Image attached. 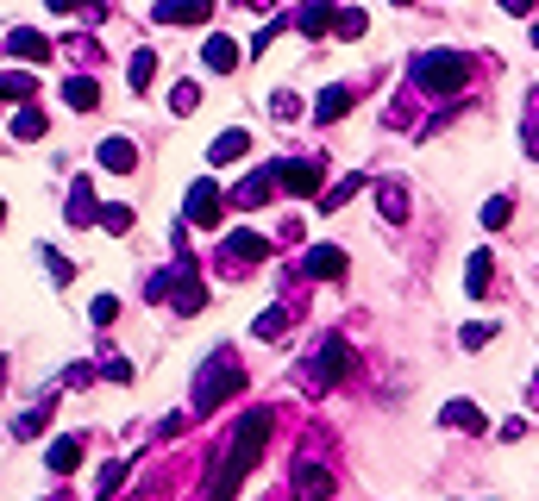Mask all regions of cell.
Wrapping results in <instances>:
<instances>
[{
  "mask_svg": "<svg viewBox=\"0 0 539 501\" xmlns=\"http://www.w3.org/2000/svg\"><path fill=\"white\" fill-rule=\"evenodd\" d=\"M264 445H270V414L257 408V414L239 420V433H232V458H226L214 476H207V489H214V495H232V489H239L245 476H251V464L264 458Z\"/></svg>",
  "mask_w": 539,
  "mask_h": 501,
  "instance_id": "1",
  "label": "cell"
},
{
  "mask_svg": "<svg viewBox=\"0 0 539 501\" xmlns=\"http://www.w3.org/2000/svg\"><path fill=\"white\" fill-rule=\"evenodd\" d=\"M245 151H251V132H239V126H232V132H220L214 145H207V163H239Z\"/></svg>",
  "mask_w": 539,
  "mask_h": 501,
  "instance_id": "15",
  "label": "cell"
},
{
  "mask_svg": "<svg viewBox=\"0 0 539 501\" xmlns=\"http://www.w3.org/2000/svg\"><path fill=\"white\" fill-rule=\"evenodd\" d=\"M489 339H496V326H483V320L464 326V351H477V345H489Z\"/></svg>",
  "mask_w": 539,
  "mask_h": 501,
  "instance_id": "39",
  "label": "cell"
},
{
  "mask_svg": "<svg viewBox=\"0 0 539 501\" xmlns=\"http://www.w3.org/2000/svg\"><path fill=\"white\" fill-rule=\"evenodd\" d=\"M107 376H113V383H132V364H126V357H107V364H101Z\"/></svg>",
  "mask_w": 539,
  "mask_h": 501,
  "instance_id": "41",
  "label": "cell"
},
{
  "mask_svg": "<svg viewBox=\"0 0 539 501\" xmlns=\"http://www.w3.org/2000/svg\"><path fill=\"white\" fill-rule=\"evenodd\" d=\"M126 470H132L126 458H120V464H107V470H101V495H113V489H120V483H126Z\"/></svg>",
  "mask_w": 539,
  "mask_h": 501,
  "instance_id": "38",
  "label": "cell"
},
{
  "mask_svg": "<svg viewBox=\"0 0 539 501\" xmlns=\"http://www.w3.org/2000/svg\"><path fill=\"white\" fill-rule=\"evenodd\" d=\"M226 251H232V264H239V270H251V264H264V257H270V245H264L257 232H232Z\"/></svg>",
  "mask_w": 539,
  "mask_h": 501,
  "instance_id": "13",
  "label": "cell"
},
{
  "mask_svg": "<svg viewBox=\"0 0 539 501\" xmlns=\"http://www.w3.org/2000/svg\"><path fill=\"white\" fill-rule=\"evenodd\" d=\"M276 188H289V195H320V163H308V157L276 163Z\"/></svg>",
  "mask_w": 539,
  "mask_h": 501,
  "instance_id": "6",
  "label": "cell"
},
{
  "mask_svg": "<svg viewBox=\"0 0 539 501\" xmlns=\"http://www.w3.org/2000/svg\"><path fill=\"white\" fill-rule=\"evenodd\" d=\"M38 82H32V69H13V76H0V101H32Z\"/></svg>",
  "mask_w": 539,
  "mask_h": 501,
  "instance_id": "24",
  "label": "cell"
},
{
  "mask_svg": "<svg viewBox=\"0 0 539 501\" xmlns=\"http://www.w3.org/2000/svg\"><path fill=\"white\" fill-rule=\"evenodd\" d=\"M333 19H339L333 0H308V7L295 13V26H301V38H326V32H333Z\"/></svg>",
  "mask_w": 539,
  "mask_h": 501,
  "instance_id": "12",
  "label": "cell"
},
{
  "mask_svg": "<svg viewBox=\"0 0 539 501\" xmlns=\"http://www.w3.org/2000/svg\"><path fill=\"white\" fill-rule=\"evenodd\" d=\"M88 320H95V326H113V320H120V301H113V295H95V307H88Z\"/></svg>",
  "mask_w": 539,
  "mask_h": 501,
  "instance_id": "34",
  "label": "cell"
},
{
  "mask_svg": "<svg viewBox=\"0 0 539 501\" xmlns=\"http://www.w3.org/2000/svg\"><path fill=\"white\" fill-rule=\"evenodd\" d=\"M201 63H207V69H214V76H232V69H239V63H245V51H239V44H232L226 32H214V38H207V44H201Z\"/></svg>",
  "mask_w": 539,
  "mask_h": 501,
  "instance_id": "9",
  "label": "cell"
},
{
  "mask_svg": "<svg viewBox=\"0 0 539 501\" xmlns=\"http://www.w3.org/2000/svg\"><path fill=\"white\" fill-rule=\"evenodd\" d=\"M533 395H539V383H533Z\"/></svg>",
  "mask_w": 539,
  "mask_h": 501,
  "instance_id": "47",
  "label": "cell"
},
{
  "mask_svg": "<svg viewBox=\"0 0 539 501\" xmlns=\"http://www.w3.org/2000/svg\"><path fill=\"white\" fill-rule=\"evenodd\" d=\"M364 26H370V19H364L358 7H345V13L333 19V32H339V38H364Z\"/></svg>",
  "mask_w": 539,
  "mask_h": 501,
  "instance_id": "33",
  "label": "cell"
},
{
  "mask_svg": "<svg viewBox=\"0 0 539 501\" xmlns=\"http://www.w3.org/2000/svg\"><path fill=\"white\" fill-rule=\"evenodd\" d=\"M95 220H101L107 232H132V207H101Z\"/></svg>",
  "mask_w": 539,
  "mask_h": 501,
  "instance_id": "35",
  "label": "cell"
},
{
  "mask_svg": "<svg viewBox=\"0 0 539 501\" xmlns=\"http://www.w3.org/2000/svg\"><path fill=\"white\" fill-rule=\"evenodd\" d=\"M220 207H226V195H220V188H214V182H195V188H189V207H182V220L214 232V226H220Z\"/></svg>",
  "mask_w": 539,
  "mask_h": 501,
  "instance_id": "5",
  "label": "cell"
},
{
  "mask_svg": "<svg viewBox=\"0 0 539 501\" xmlns=\"http://www.w3.org/2000/svg\"><path fill=\"white\" fill-rule=\"evenodd\" d=\"M508 220H514V201H508V195H496V201H483V226H489V232H502Z\"/></svg>",
  "mask_w": 539,
  "mask_h": 501,
  "instance_id": "30",
  "label": "cell"
},
{
  "mask_svg": "<svg viewBox=\"0 0 539 501\" xmlns=\"http://www.w3.org/2000/svg\"><path fill=\"white\" fill-rule=\"evenodd\" d=\"M44 7H51V13H76L82 0H44Z\"/></svg>",
  "mask_w": 539,
  "mask_h": 501,
  "instance_id": "43",
  "label": "cell"
},
{
  "mask_svg": "<svg viewBox=\"0 0 539 501\" xmlns=\"http://www.w3.org/2000/svg\"><path fill=\"white\" fill-rule=\"evenodd\" d=\"M521 145H527V157L539 163V88L527 94V107H521Z\"/></svg>",
  "mask_w": 539,
  "mask_h": 501,
  "instance_id": "22",
  "label": "cell"
},
{
  "mask_svg": "<svg viewBox=\"0 0 539 501\" xmlns=\"http://www.w3.org/2000/svg\"><path fill=\"white\" fill-rule=\"evenodd\" d=\"M245 389V370H239V357L220 351V357H207L201 376H195V414H214L226 395H239Z\"/></svg>",
  "mask_w": 539,
  "mask_h": 501,
  "instance_id": "3",
  "label": "cell"
},
{
  "mask_svg": "<svg viewBox=\"0 0 539 501\" xmlns=\"http://www.w3.org/2000/svg\"><path fill=\"white\" fill-rule=\"evenodd\" d=\"M358 188H364V176H345V182H333V188H326V195H320V213H339L351 195H358Z\"/></svg>",
  "mask_w": 539,
  "mask_h": 501,
  "instance_id": "27",
  "label": "cell"
},
{
  "mask_svg": "<svg viewBox=\"0 0 539 501\" xmlns=\"http://www.w3.org/2000/svg\"><path fill=\"white\" fill-rule=\"evenodd\" d=\"M464 82H471V57L464 51H420L414 57V88L439 94V101H452Z\"/></svg>",
  "mask_w": 539,
  "mask_h": 501,
  "instance_id": "2",
  "label": "cell"
},
{
  "mask_svg": "<svg viewBox=\"0 0 539 501\" xmlns=\"http://www.w3.org/2000/svg\"><path fill=\"white\" fill-rule=\"evenodd\" d=\"M533 51H539V26H533Z\"/></svg>",
  "mask_w": 539,
  "mask_h": 501,
  "instance_id": "44",
  "label": "cell"
},
{
  "mask_svg": "<svg viewBox=\"0 0 539 501\" xmlns=\"http://www.w3.org/2000/svg\"><path fill=\"white\" fill-rule=\"evenodd\" d=\"M44 464H51L57 476H63V470H76V464H82V439H69V433H63V439H51V451H44Z\"/></svg>",
  "mask_w": 539,
  "mask_h": 501,
  "instance_id": "19",
  "label": "cell"
},
{
  "mask_svg": "<svg viewBox=\"0 0 539 501\" xmlns=\"http://www.w3.org/2000/svg\"><path fill=\"white\" fill-rule=\"evenodd\" d=\"M170 107H176L182 119H189V113L201 107V88H195V82H176V88H170Z\"/></svg>",
  "mask_w": 539,
  "mask_h": 501,
  "instance_id": "32",
  "label": "cell"
},
{
  "mask_svg": "<svg viewBox=\"0 0 539 501\" xmlns=\"http://www.w3.org/2000/svg\"><path fill=\"white\" fill-rule=\"evenodd\" d=\"M270 195H276V170H251V176L226 195V207H245V213H251V207H264Z\"/></svg>",
  "mask_w": 539,
  "mask_h": 501,
  "instance_id": "7",
  "label": "cell"
},
{
  "mask_svg": "<svg viewBox=\"0 0 539 501\" xmlns=\"http://www.w3.org/2000/svg\"><path fill=\"white\" fill-rule=\"evenodd\" d=\"M452 433H483V408L477 401H445V414H439Z\"/></svg>",
  "mask_w": 539,
  "mask_h": 501,
  "instance_id": "16",
  "label": "cell"
},
{
  "mask_svg": "<svg viewBox=\"0 0 539 501\" xmlns=\"http://www.w3.org/2000/svg\"><path fill=\"white\" fill-rule=\"evenodd\" d=\"M0 220H7V201H0Z\"/></svg>",
  "mask_w": 539,
  "mask_h": 501,
  "instance_id": "46",
  "label": "cell"
},
{
  "mask_svg": "<svg viewBox=\"0 0 539 501\" xmlns=\"http://www.w3.org/2000/svg\"><path fill=\"white\" fill-rule=\"evenodd\" d=\"M257 339H283V332H289V314H283V307H270V314H257Z\"/></svg>",
  "mask_w": 539,
  "mask_h": 501,
  "instance_id": "31",
  "label": "cell"
},
{
  "mask_svg": "<svg viewBox=\"0 0 539 501\" xmlns=\"http://www.w3.org/2000/svg\"><path fill=\"white\" fill-rule=\"evenodd\" d=\"M126 82H132V94H145V88L157 82V51H132V63H126Z\"/></svg>",
  "mask_w": 539,
  "mask_h": 501,
  "instance_id": "20",
  "label": "cell"
},
{
  "mask_svg": "<svg viewBox=\"0 0 539 501\" xmlns=\"http://www.w3.org/2000/svg\"><path fill=\"white\" fill-rule=\"evenodd\" d=\"M539 7V0H502V13H514V19H521V13H533Z\"/></svg>",
  "mask_w": 539,
  "mask_h": 501,
  "instance_id": "42",
  "label": "cell"
},
{
  "mask_svg": "<svg viewBox=\"0 0 539 501\" xmlns=\"http://www.w3.org/2000/svg\"><path fill=\"white\" fill-rule=\"evenodd\" d=\"M301 270H308L314 282H333V276H345V251L339 245H314L308 257H301Z\"/></svg>",
  "mask_w": 539,
  "mask_h": 501,
  "instance_id": "11",
  "label": "cell"
},
{
  "mask_svg": "<svg viewBox=\"0 0 539 501\" xmlns=\"http://www.w3.org/2000/svg\"><path fill=\"white\" fill-rule=\"evenodd\" d=\"M377 207H383L389 226H402V220H408V188H402V182H383V188H377Z\"/></svg>",
  "mask_w": 539,
  "mask_h": 501,
  "instance_id": "18",
  "label": "cell"
},
{
  "mask_svg": "<svg viewBox=\"0 0 539 501\" xmlns=\"http://www.w3.org/2000/svg\"><path fill=\"white\" fill-rule=\"evenodd\" d=\"M38 251H44V270H51V282H57V289H69V282H76V264H69L63 251H51V245H38Z\"/></svg>",
  "mask_w": 539,
  "mask_h": 501,
  "instance_id": "29",
  "label": "cell"
},
{
  "mask_svg": "<svg viewBox=\"0 0 539 501\" xmlns=\"http://www.w3.org/2000/svg\"><path fill=\"white\" fill-rule=\"evenodd\" d=\"M270 113L276 119H301V101H295V94H270Z\"/></svg>",
  "mask_w": 539,
  "mask_h": 501,
  "instance_id": "37",
  "label": "cell"
},
{
  "mask_svg": "<svg viewBox=\"0 0 539 501\" xmlns=\"http://www.w3.org/2000/svg\"><path fill=\"white\" fill-rule=\"evenodd\" d=\"M7 51H13L19 63H44V57H51V44H44L38 32H13V38H7Z\"/></svg>",
  "mask_w": 539,
  "mask_h": 501,
  "instance_id": "21",
  "label": "cell"
},
{
  "mask_svg": "<svg viewBox=\"0 0 539 501\" xmlns=\"http://www.w3.org/2000/svg\"><path fill=\"white\" fill-rule=\"evenodd\" d=\"M395 7H414V0H395Z\"/></svg>",
  "mask_w": 539,
  "mask_h": 501,
  "instance_id": "45",
  "label": "cell"
},
{
  "mask_svg": "<svg viewBox=\"0 0 539 501\" xmlns=\"http://www.w3.org/2000/svg\"><path fill=\"white\" fill-rule=\"evenodd\" d=\"M44 414H51V408H32V414H19V426H13V433H19V439H32V433H44Z\"/></svg>",
  "mask_w": 539,
  "mask_h": 501,
  "instance_id": "36",
  "label": "cell"
},
{
  "mask_svg": "<svg viewBox=\"0 0 539 501\" xmlns=\"http://www.w3.org/2000/svg\"><path fill=\"white\" fill-rule=\"evenodd\" d=\"M163 26H207L214 19V0H157Z\"/></svg>",
  "mask_w": 539,
  "mask_h": 501,
  "instance_id": "8",
  "label": "cell"
},
{
  "mask_svg": "<svg viewBox=\"0 0 539 501\" xmlns=\"http://www.w3.org/2000/svg\"><path fill=\"white\" fill-rule=\"evenodd\" d=\"M95 188H88V182H76V188H69V220H76V226H88V220H95Z\"/></svg>",
  "mask_w": 539,
  "mask_h": 501,
  "instance_id": "23",
  "label": "cell"
},
{
  "mask_svg": "<svg viewBox=\"0 0 539 501\" xmlns=\"http://www.w3.org/2000/svg\"><path fill=\"white\" fill-rule=\"evenodd\" d=\"M13 138H26V145H32V138H44V113L19 101V113H13Z\"/></svg>",
  "mask_w": 539,
  "mask_h": 501,
  "instance_id": "28",
  "label": "cell"
},
{
  "mask_svg": "<svg viewBox=\"0 0 539 501\" xmlns=\"http://www.w3.org/2000/svg\"><path fill=\"white\" fill-rule=\"evenodd\" d=\"M345 370H351V345L345 339H326V345H314L308 364H301V383H308V389H333Z\"/></svg>",
  "mask_w": 539,
  "mask_h": 501,
  "instance_id": "4",
  "label": "cell"
},
{
  "mask_svg": "<svg viewBox=\"0 0 539 501\" xmlns=\"http://www.w3.org/2000/svg\"><path fill=\"white\" fill-rule=\"evenodd\" d=\"M464 289H471V301L489 295V251H471V264H464Z\"/></svg>",
  "mask_w": 539,
  "mask_h": 501,
  "instance_id": "25",
  "label": "cell"
},
{
  "mask_svg": "<svg viewBox=\"0 0 539 501\" xmlns=\"http://www.w3.org/2000/svg\"><path fill=\"white\" fill-rule=\"evenodd\" d=\"M295 495H308V501H314V495H333V476H326L314 458H301V464H295Z\"/></svg>",
  "mask_w": 539,
  "mask_h": 501,
  "instance_id": "14",
  "label": "cell"
},
{
  "mask_svg": "<svg viewBox=\"0 0 539 501\" xmlns=\"http://www.w3.org/2000/svg\"><path fill=\"white\" fill-rule=\"evenodd\" d=\"M351 113V88H326L314 101V119H345Z\"/></svg>",
  "mask_w": 539,
  "mask_h": 501,
  "instance_id": "26",
  "label": "cell"
},
{
  "mask_svg": "<svg viewBox=\"0 0 539 501\" xmlns=\"http://www.w3.org/2000/svg\"><path fill=\"white\" fill-rule=\"evenodd\" d=\"M101 170H113V176H132V170H138V145H132V138H120V132H113V138H101Z\"/></svg>",
  "mask_w": 539,
  "mask_h": 501,
  "instance_id": "10",
  "label": "cell"
},
{
  "mask_svg": "<svg viewBox=\"0 0 539 501\" xmlns=\"http://www.w3.org/2000/svg\"><path fill=\"white\" fill-rule=\"evenodd\" d=\"M63 101L76 107V113H95V107H101V88L88 82V76H69V82H63Z\"/></svg>",
  "mask_w": 539,
  "mask_h": 501,
  "instance_id": "17",
  "label": "cell"
},
{
  "mask_svg": "<svg viewBox=\"0 0 539 501\" xmlns=\"http://www.w3.org/2000/svg\"><path fill=\"white\" fill-rule=\"evenodd\" d=\"M63 51H76V57H88V63H95V57H101V44H95V38H69Z\"/></svg>",
  "mask_w": 539,
  "mask_h": 501,
  "instance_id": "40",
  "label": "cell"
}]
</instances>
